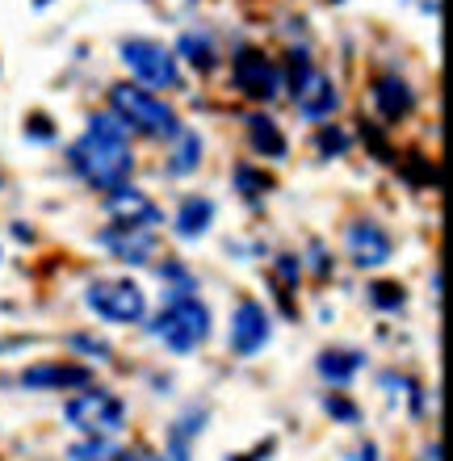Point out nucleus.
<instances>
[{
  "label": "nucleus",
  "instance_id": "4be33fe9",
  "mask_svg": "<svg viewBox=\"0 0 453 461\" xmlns=\"http://www.w3.org/2000/svg\"><path fill=\"white\" fill-rule=\"evenodd\" d=\"M285 76H290V93H303V85L315 76V68H311V50L306 47H290L285 50Z\"/></svg>",
  "mask_w": 453,
  "mask_h": 461
},
{
  "label": "nucleus",
  "instance_id": "473e14b6",
  "mask_svg": "<svg viewBox=\"0 0 453 461\" xmlns=\"http://www.w3.org/2000/svg\"><path fill=\"white\" fill-rule=\"evenodd\" d=\"M122 461H164V457L151 449H135V453H122Z\"/></svg>",
  "mask_w": 453,
  "mask_h": 461
},
{
  "label": "nucleus",
  "instance_id": "423d86ee",
  "mask_svg": "<svg viewBox=\"0 0 453 461\" xmlns=\"http://www.w3.org/2000/svg\"><path fill=\"white\" fill-rule=\"evenodd\" d=\"M231 85L248 101H273L282 93V68L265 50L244 47L240 55H231Z\"/></svg>",
  "mask_w": 453,
  "mask_h": 461
},
{
  "label": "nucleus",
  "instance_id": "6ab92c4d",
  "mask_svg": "<svg viewBox=\"0 0 453 461\" xmlns=\"http://www.w3.org/2000/svg\"><path fill=\"white\" fill-rule=\"evenodd\" d=\"M366 365V357L353 348H328V352H319V374L328 377V382H336V386H344L349 377L357 374Z\"/></svg>",
  "mask_w": 453,
  "mask_h": 461
},
{
  "label": "nucleus",
  "instance_id": "4468645a",
  "mask_svg": "<svg viewBox=\"0 0 453 461\" xmlns=\"http://www.w3.org/2000/svg\"><path fill=\"white\" fill-rule=\"evenodd\" d=\"M101 243L105 248H113V256L118 260H126V265H143L151 256V235L148 230H122V227H110V230H101Z\"/></svg>",
  "mask_w": 453,
  "mask_h": 461
},
{
  "label": "nucleus",
  "instance_id": "f257e3e1",
  "mask_svg": "<svg viewBox=\"0 0 453 461\" xmlns=\"http://www.w3.org/2000/svg\"><path fill=\"white\" fill-rule=\"evenodd\" d=\"M72 168L85 176L93 189L101 194H110L118 185L131 181V172H135V156H131V143H110V139H97V134H88L72 147Z\"/></svg>",
  "mask_w": 453,
  "mask_h": 461
},
{
  "label": "nucleus",
  "instance_id": "a211bd4d",
  "mask_svg": "<svg viewBox=\"0 0 453 461\" xmlns=\"http://www.w3.org/2000/svg\"><path fill=\"white\" fill-rule=\"evenodd\" d=\"M202 164V139L194 131H181L172 139V156L164 159V172L168 176H185V172H194Z\"/></svg>",
  "mask_w": 453,
  "mask_h": 461
},
{
  "label": "nucleus",
  "instance_id": "7c9ffc66",
  "mask_svg": "<svg viewBox=\"0 0 453 461\" xmlns=\"http://www.w3.org/2000/svg\"><path fill=\"white\" fill-rule=\"evenodd\" d=\"M323 407H328L336 420H344V424H357V407L349 399H340V394H328V399H323Z\"/></svg>",
  "mask_w": 453,
  "mask_h": 461
},
{
  "label": "nucleus",
  "instance_id": "1a4fd4ad",
  "mask_svg": "<svg viewBox=\"0 0 453 461\" xmlns=\"http://www.w3.org/2000/svg\"><path fill=\"white\" fill-rule=\"evenodd\" d=\"M349 256L357 268H382L394 256V240L391 230L374 219H357L349 227Z\"/></svg>",
  "mask_w": 453,
  "mask_h": 461
},
{
  "label": "nucleus",
  "instance_id": "0eeeda50",
  "mask_svg": "<svg viewBox=\"0 0 453 461\" xmlns=\"http://www.w3.org/2000/svg\"><path fill=\"white\" fill-rule=\"evenodd\" d=\"M122 59L126 68L139 76V80H148L156 88H181V72H177V55L164 50L159 42L151 38H126L122 42Z\"/></svg>",
  "mask_w": 453,
  "mask_h": 461
},
{
  "label": "nucleus",
  "instance_id": "20e7f679",
  "mask_svg": "<svg viewBox=\"0 0 453 461\" xmlns=\"http://www.w3.org/2000/svg\"><path fill=\"white\" fill-rule=\"evenodd\" d=\"M63 415H68V424L88 432V437H110V432H118L126 424V402L118 394H110V390L85 386L76 399H68Z\"/></svg>",
  "mask_w": 453,
  "mask_h": 461
},
{
  "label": "nucleus",
  "instance_id": "dca6fc26",
  "mask_svg": "<svg viewBox=\"0 0 453 461\" xmlns=\"http://www.w3.org/2000/svg\"><path fill=\"white\" fill-rule=\"evenodd\" d=\"M248 139H252V147H257L260 156H269V159H285V151H290L282 126L273 118H265V113H252V118H248Z\"/></svg>",
  "mask_w": 453,
  "mask_h": 461
},
{
  "label": "nucleus",
  "instance_id": "72a5a7b5",
  "mask_svg": "<svg viewBox=\"0 0 453 461\" xmlns=\"http://www.w3.org/2000/svg\"><path fill=\"white\" fill-rule=\"evenodd\" d=\"M378 457V449H374V445H366V449H361V461H374Z\"/></svg>",
  "mask_w": 453,
  "mask_h": 461
},
{
  "label": "nucleus",
  "instance_id": "393cba45",
  "mask_svg": "<svg viewBox=\"0 0 453 461\" xmlns=\"http://www.w3.org/2000/svg\"><path fill=\"white\" fill-rule=\"evenodd\" d=\"M88 134L110 139V143H131V131H126V126L113 118V113H93V118H88Z\"/></svg>",
  "mask_w": 453,
  "mask_h": 461
},
{
  "label": "nucleus",
  "instance_id": "6e6552de",
  "mask_svg": "<svg viewBox=\"0 0 453 461\" xmlns=\"http://www.w3.org/2000/svg\"><path fill=\"white\" fill-rule=\"evenodd\" d=\"M269 331H273V319L257 298H240V303H235L231 336H227V344H231L235 357H257V352L269 344Z\"/></svg>",
  "mask_w": 453,
  "mask_h": 461
},
{
  "label": "nucleus",
  "instance_id": "c756f323",
  "mask_svg": "<svg viewBox=\"0 0 453 461\" xmlns=\"http://www.w3.org/2000/svg\"><path fill=\"white\" fill-rule=\"evenodd\" d=\"M68 344H72V348H85L88 357H97V361H110V344L97 340V336H68Z\"/></svg>",
  "mask_w": 453,
  "mask_h": 461
},
{
  "label": "nucleus",
  "instance_id": "f03ea898",
  "mask_svg": "<svg viewBox=\"0 0 453 461\" xmlns=\"http://www.w3.org/2000/svg\"><path fill=\"white\" fill-rule=\"evenodd\" d=\"M110 113L122 122L126 131H143L151 139H177L181 122L172 113V105H164L159 97H151L148 88H131V85H113L110 88Z\"/></svg>",
  "mask_w": 453,
  "mask_h": 461
},
{
  "label": "nucleus",
  "instance_id": "9b49d317",
  "mask_svg": "<svg viewBox=\"0 0 453 461\" xmlns=\"http://www.w3.org/2000/svg\"><path fill=\"white\" fill-rule=\"evenodd\" d=\"M17 382L25 390H85V386H93V369L72 365V361H42V365L22 369Z\"/></svg>",
  "mask_w": 453,
  "mask_h": 461
},
{
  "label": "nucleus",
  "instance_id": "b1692460",
  "mask_svg": "<svg viewBox=\"0 0 453 461\" xmlns=\"http://www.w3.org/2000/svg\"><path fill=\"white\" fill-rule=\"evenodd\" d=\"M235 185H240V194L244 197H260V194H269L273 181L265 176L260 168H252V164H235Z\"/></svg>",
  "mask_w": 453,
  "mask_h": 461
},
{
  "label": "nucleus",
  "instance_id": "f8f14e48",
  "mask_svg": "<svg viewBox=\"0 0 453 461\" xmlns=\"http://www.w3.org/2000/svg\"><path fill=\"white\" fill-rule=\"evenodd\" d=\"M369 97H374V110L386 118V126H394V122H403L407 113L416 110V93H412V85H407L403 76H378L374 80V88H369Z\"/></svg>",
  "mask_w": 453,
  "mask_h": 461
},
{
  "label": "nucleus",
  "instance_id": "7ed1b4c3",
  "mask_svg": "<svg viewBox=\"0 0 453 461\" xmlns=\"http://www.w3.org/2000/svg\"><path fill=\"white\" fill-rule=\"evenodd\" d=\"M156 340H164L172 352H194L197 344H206L210 336V311L206 303H197V294H172L164 298V311L151 323Z\"/></svg>",
  "mask_w": 453,
  "mask_h": 461
},
{
  "label": "nucleus",
  "instance_id": "412c9836",
  "mask_svg": "<svg viewBox=\"0 0 453 461\" xmlns=\"http://www.w3.org/2000/svg\"><path fill=\"white\" fill-rule=\"evenodd\" d=\"M177 47H181V55L194 63L197 72H210V68L219 63V55H214V47H210L206 34H194V30H189V34H181V42H177Z\"/></svg>",
  "mask_w": 453,
  "mask_h": 461
},
{
  "label": "nucleus",
  "instance_id": "2f4dec72",
  "mask_svg": "<svg viewBox=\"0 0 453 461\" xmlns=\"http://www.w3.org/2000/svg\"><path fill=\"white\" fill-rule=\"evenodd\" d=\"M277 268H282V277L290 281V285L298 281V260H294V256H282V260H277Z\"/></svg>",
  "mask_w": 453,
  "mask_h": 461
},
{
  "label": "nucleus",
  "instance_id": "5701e85b",
  "mask_svg": "<svg viewBox=\"0 0 453 461\" xmlns=\"http://www.w3.org/2000/svg\"><path fill=\"white\" fill-rule=\"evenodd\" d=\"M72 461H122V453L113 449L105 437H85L80 445H72V453H68Z\"/></svg>",
  "mask_w": 453,
  "mask_h": 461
},
{
  "label": "nucleus",
  "instance_id": "a878e982",
  "mask_svg": "<svg viewBox=\"0 0 453 461\" xmlns=\"http://www.w3.org/2000/svg\"><path fill=\"white\" fill-rule=\"evenodd\" d=\"M369 303L378 306V311H399V306L407 303L403 285H394V281H374L369 285Z\"/></svg>",
  "mask_w": 453,
  "mask_h": 461
},
{
  "label": "nucleus",
  "instance_id": "39448f33",
  "mask_svg": "<svg viewBox=\"0 0 453 461\" xmlns=\"http://www.w3.org/2000/svg\"><path fill=\"white\" fill-rule=\"evenodd\" d=\"M85 303L105 323H143V315H148V294L135 281H93Z\"/></svg>",
  "mask_w": 453,
  "mask_h": 461
},
{
  "label": "nucleus",
  "instance_id": "ddd939ff",
  "mask_svg": "<svg viewBox=\"0 0 453 461\" xmlns=\"http://www.w3.org/2000/svg\"><path fill=\"white\" fill-rule=\"evenodd\" d=\"M294 105H298V113H303V118L319 122V118H331V110L340 105V93H336V85H331V76L315 72L303 85V93L294 97Z\"/></svg>",
  "mask_w": 453,
  "mask_h": 461
},
{
  "label": "nucleus",
  "instance_id": "2eb2a0df",
  "mask_svg": "<svg viewBox=\"0 0 453 461\" xmlns=\"http://www.w3.org/2000/svg\"><path fill=\"white\" fill-rule=\"evenodd\" d=\"M210 222H214V202H210V197L189 194L181 202V210H177L172 227H177V235H181V240H197V235H206V230H210Z\"/></svg>",
  "mask_w": 453,
  "mask_h": 461
},
{
  "label": "nucleus",
  "instance_id": "c85d7f7f",
  "mask_svg": "<svg viewBox=\"0 0 453 461\" xmlns=\"http://www.w3.org/2000/svg\"><path fill=\"white\" fill-rule=\"evenodd\" d=\"M25 139H34V143H50V139H55V126H50V118H42V113L25 118Z\"/></svg>",
  "mask_w": 453,
  "mask_h": 461
},
{
  "label": "nucleus",
  "instance_id": "bb28decb",
  "mask_svg": "<svg viewBox=\"0 0 453 461\" xmlns=\"http://www.w3.org/2000/svg\"><path fill=\"white\" fill-rule=\"evenodd\" d=\"M319 151H323V156H344V151H349V134H344L340 126H323V131H319Z\"/></svg>",
  "mask_w": 453,
  "mask_h": 461
},
{
  "label": "nucleus",
  "instance_id": "f3484780",
  "mask_svg": "<svg viewBox=\"0 0 453 461\" xmlns=\"http://www.w3.org/2000/svg\"><path fill=\"white\" fill-rule=\"evenodd\" d=\"M206 428V411H185L177 424L168 428V461H189V449H194V437Z\"/></svg>",
  "mask_w": 453,
  "mask_h": 461
},
{
  "label": "nucleus",
  "instance_id": "cd10ccee",
  "mask_svg": "<svg viewBox=\"0 0 453 461\" xmlns=\"http://www.w3.org/2000/svg\"><path fill=\"white\" fill-rule=\"evenodd\" d=\"M361 139H366L369 147H374V156L378 159H394V151H391V143H386V134L374 126V122H361Z\"/></svg>",
  "mask_w": 453,
  "mask_h": 461
},
{
  "label": "nucleus",
  "instance_id": "aec40b11",
  "mask_svg": "<svg viewBox=\"0 0 453 461\" xmlns=\"http://www.w3.org/2000/svg\"><path fill=\"white\" fill-rule=\"evenodd\" d=\"M399 172H403V181L416 185V189H437V164H429V156H420V151L399 156Z\"/></svg>",
  "mask_w": 453,
  "mask_h": 461
},
{
  "label": "nucleus",
  "instance_id": "9d476101",
  "mask_svg": "<svg viewBox=\"0 0 453 461\" xmlns=\"http://www.w3.org/2000/svg\"><path fill=\"white\" fill-rule=\"evenodd\" d=\"M105 206H110V214H113V227H122V230H151L164 222L156 202L143 197L139 189H126V185H118V189L105 194Z\"/></svg>",
  "mask_w": 453,
  "mask_h": 461
}]
</instances>
